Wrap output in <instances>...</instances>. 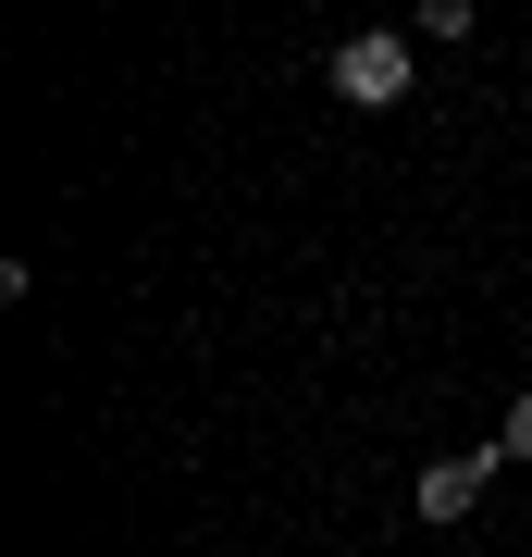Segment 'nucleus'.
I'll list each match as a JSON object with an SVG mask.
<instances>
[{
	"label": "nucleus",
	"instance_id": "obj_2",
	"mask_svg": "<svg viewBox=\"0 0 532 557\" xmlns=\"http://www.w3.org/2000/svg\"><path fill=\"white\" fill-rule=\"evenodd\" d=\"M495 458H508V446H471V458H434V471L409 483V508H421V520H471V508H483V483H495Z\"/></svg>",
	"mask_w": 532,
	"mask_h": 557
},
{
	"label": "nucleus",
	"instance_id": "obj_3",
	"mask_svg": "<svg viewBox=\"0 0 532 557\" xmlns=\"http://www.w3.org/2000/svg\"><path fill=\"white\" fill-rule=\"evenodd\" d=\"M495 446H508V458H532V384L508 397V434H495Z\"/></svg>",
	"mask_w": 532,
	"mask_h": 557
},
{
	"label": "nucleus",
	"instance_id": "obj_1",
	"mask_svg": "<svg viewBox=\"0 0 532 557\" xmlns=\"http://www.w3.org/2000/svg\"><path fill=\"white\" fill-rule=\"evenodd\" d=\"M335 100H359V112H384V100H409V38H347L335 50Z\"/></svg>",
	"mask_w": 532,
	"mask_h": 557
}]
</instances>
